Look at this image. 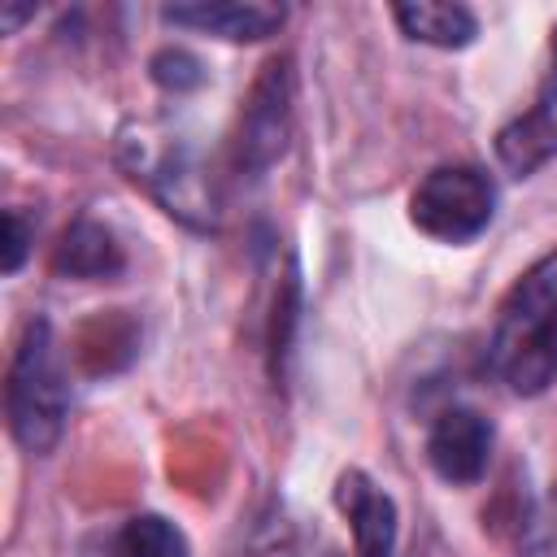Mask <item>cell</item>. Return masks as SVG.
I'll list each match as a JSON object with an SVG mask.
<instances>
[{"instance_id":"cell-16","label":"cell","mask_w":557,"mask_h":557,"mask_svg":"<svg viewBox=\"0 0 557 557\" xmlns=\"http://www.w3.org/2000/svg\"><path fill=\"white\" fill-rule=\"evenodd\" d=\"M26 17H35V4H4V9H0V26H4V35H13Z\"/></svg>"},{"instance_id":"cell-2","label":"cell","mask_w":557,"mask_h":557,"mask_svg":"<svg viewBox=\"0 0 557 557\" xmlns=\"http://www.w3.org/2000/svg\"><path fill=\"white\" fill-rule=\"evenodd\" d=\"M4 409H9V431L26 453L44 457L61 444L70 418V383L48 318H30L17 335L4 383Z\"/></svg>"},{"instance_id":"cell-7","label":"cell","mask_w":557,"mask_h":557,"mask_svg":"<svg viewBox=\"0 0 557 557\" xmlns=\"http://www.w3.org/2000/svg\"><path fill=\"white\" fill-rule=\"evenodd\" d=\"M492 444H496L492 422L470 405H453L426 431V461L448 487H470L487 474Z\"/></svg>"},{"instance_id":"cell-3","label":"cell","mask_w":557,"mask_h":557,"mask_svg":"<svg viewBox=\"0 0 557 557\" xmlns=\"http://www.w3.org/2000/svg\"><path fill=\"white\" fill-rule=\"evenodd\" d=\"M122 165L131 170L135 183L148 187V196L178 222L196 231H213L222 209H218V187L187 135L157 131V126H131L117 144Z\"/></svg>"},{"instance_id":"cell-5","label":"cell","mask_w":557,"mask_h":557,"mask_svg":"<svg viewBox=\"0 0 557 557\" xmlns=\"http://www.w3.org/2000/svg\"><path fill=\"white\" fill-rule=\"evenodd\" d=\"M292 100H296L292 61L287 57L265 61L248 87V100H244L235 135H231V170L235 174L261 178L274 161H283V152L292 144Z\"/></svg>"},{"instance_id":"cell-4","label":"cell","mask_w":557,"mask_h":557,"mask_svg":"<svg viewBox=\"0 0 557 557\" xmlns=\"http://www.w3.org/2000/svg\"><path fill=\"white\" fill-rule=\"evenodd\" d=\"M496 183L479 165H435L409 191V222L440 244H470L492 226Z\"/></svg>"},{"instance_id":"cell-14","label":"cell","mask_w":557,"mask_h":557,"mask_svg":"<svg viewBox=\"0 0 557 557\" xmlns=\"http://www.w3.org/2000/svg\"><path fill=\"white\" fill-rule=\"evenodd\" d=\"M148 74H152L157 87H165V91H174V96L196 91V87L205 83V65H200L187 48H161V52L148 61Z\"/></svg>"},{"instance_id":"cell-8","label":"cell","mask_w":557,"mask_h":557,"mask_svg":"<svg viewBox=\"0 0 557 557\" xmlns=\"http://www.w3.org/2000/svg\"><path fill=\"white\" fill-rule=\"evenodd\" d=\"M335 509L348 518L357 557H396V540H400L396 500L366 470H344L335 479Z\"/></svg>"},{"instance_id":"cell-1","label":"cell","mask_w":557,"mask_h":557,"mask_svg":"<svg viewBox=\"0 0 557 557\" xmlns=\"http://www.w3.org/2000/svg\"><path fill=\"white\" fill-rule=\"evenodd\" d=\"M487 374L513 396H540L557 379V248L505 292L487 339Z\"/></svg>"},{"instance_id":"cell-17","label":"cell","mask_w":557,"mask_h":557,"mask_svg":"<svg viewBox=\"0 0 557 557\" xmlns=\"http://www.w3.org/2000/svg\"><path fill=\"white\" fill-rule=\"evenodd\" d=\"M413 557H448V553H413Z\"/></svg>"},{"instance_id":"cell-10","label":"cell","mask_w":557,"mask_h":557,"mask_svg":"<svg viewBox=\"0 0 557 557\" xmlns=\"http://www.w3.org/2000/svg\"><path fill=\"white\" fill-rule=\"evenodd\" d=\"M52 270L61 278H78V283H96V278H113L126 270V252L117 244V235L109 226H100L96 218H78L57 252H52Z\"/></svg>"},{"instance_id":"cell-15","label":"cell","mask_w":557,"mask_h":557,"mask_svg":"<svg viewBox=\"0 0 557 557\" xmlns=\"http://www.w3.org/2000/svg\"><path fill=\"white\" fill-rule=\"evenodd\" d=\"M30 252V226L17 209H4V274H17Z\"/></svg>"},{"instance_id":"cell-12","label":"cell","mask_w":557,"mask_h":557,"mask_svg":"<svg viewBox=\"0 0 557 557\" xmlns=\"http://www.w3.org/2000/svg\"><path fill=\"white\" fill-rule=\"evenodd\" d=\"M113 557H191V544L178 522L161 513H135L113 535Z\"/></svg>"},{"instance_id":"cell-9","label":"cell","mask_w":557,"mask_h":557,"mask_svg":"<svg viewBox=\"0 0 557 557\" xmlns=\"http://www.w3.org/2000/svg\"><path fill=\"white\" fill-rule=\"evenodd\" d=\"M161 17L170 26H187L226 44H257L278 35V26L287 22L283 4H265V0H200V4H165Z\"/></svg>"},{"instance_id":"cell-11","label":"cell","mask_w":557,"mask_h":557,"mask_svg":"<svg viewBox=\"0 0 557 557\" xmlns=\"http://www.w3.org/2000/svg\"><path fill=\"white\" fill-rule=\"evenodd\" d=\"M392 17L405 30V39L440 52L470 48L479 35V17L466 4H448V0H405V4H392Z\"/></svg>"},{"instance_id":"cell-6","label":"cell","mask_w":557,"mask_h":557,"mask_svg":"<svg viewBox=\"0 0 557 557\" xmlns=\"http://www.w3.org/2000/svg\"><path fill=\"white\" fill-rule=\"evenodd\" d=\"M496 161L513 178H531L540 165L557 161V26L548 39V70L535 87L531 109L496 131Z\"/></svg>"},{"instance_id":"cell-13","label":"cell","mask_w":557,"mask_h":557,"mask_svg":"<svg viewBox=\"0 0 557 557\" xmlns=\"http://www.w3.org/2000/svg\"><path fill=\"white\" fill-rule=\"evenodd\" d=\"M513 557H557V483L548 487V496L522 522Z\"/></svg>"}]
</instances>
